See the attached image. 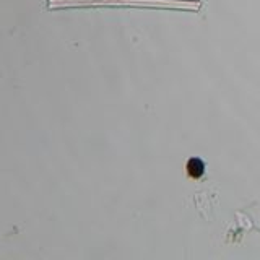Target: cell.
Listing matches in <instances>:
<instances>
[{"instance_id":"obj_1","label":"cell","mask_w":260,"mask_h":260,"mask_svg":"<svg viewBox=\"0 0 260 260\" xmlns=\"http://www.w3.org/2000/svg\"><path fill=\"white\" fill-rule=\"evenodd\" d=\"M185 171L192 179H200L205 174V162L200 158H190L185 165Z\"/></svg>"}]
</instances>
